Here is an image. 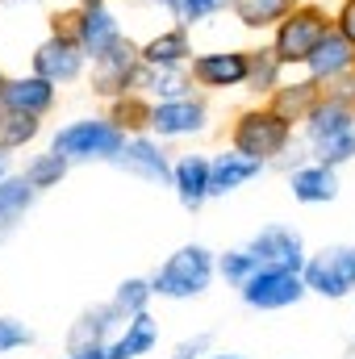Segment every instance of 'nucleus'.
Here are the masks:
<instances>
[{"instance_id":"f257e3e1","label":"nucleus","mask_w":355,"mask_h":359,"mask_svg":"<svg viewBox=\"0 0 355 359\" xmlns=\"http://www.w3.org/2000/svg\"><path fill=\"white\" fill-rule=\"evenodd\" d=\"M213 271H217L213 255H209L201 243H192V247H180L176 255H172L163 268L155 271L151 288H155V297H168V301H188V297H201V292L209 288Z\"/></svg>"},{"instance_id":"f03ea898","label":"nucleus","mask_w":355,"mask_h":359,"mask_svg":"<svg viewBox=\"0 0 355 359\" xmlns=\"http://www.w3.org/2000/svg\"><path fill=\"white\" fill-rule=\"evenodd\" d=\"M55 151L67 155L72 163H92V159H117L126 151V134L113 121H72L55 134Z\"/></svg>"},{"instance_id":"7ed1b4c3","label":"nucleus","mask_w":355,"mask_h":359,"mask_svg":"<svg viewBox=\"0 0 355 359\" xmlns=\"http://www.w3.org/2000/svg\"><path fill=\"white\" fill-rule=\"evenodd\" d=\"M326 34H330V21L322 8H293L276 34V59L280 63H309V55L318 50V42Z\"/></svg>"},{"instance_id":"20e7f679","label":"nucleus","mask_w":355,"mask_h":359,"mask_svg":"<svg viewBox=\"0 0 355 359\" xmlns=\"http://www.w3.org/2000/svg\"><path fill=\"white\" fill-rule=\"evenodd\" d=\"M288 147V117L276 109H255L243 113L234 126V151L255 155V159H272Z\"/></svg>"},{"instance_id":"39448f33","label":"nucleus","mask_w":355,"mask_h":359,"mask_svg":"<svg viewBox=\"0 0 355 359\" xmlns=\"http://www.w3.org/2000/svg\"><path fill=\"white\" fill-rule=\"evenodd\" d=\"M305 288L318 297H347L355 288V247H326L314 259H305Z\"/></svg>"},{"instance_id":"423d86ee","label":"nucleus","mask_w":355,"mask_h":359,"mask_svg":"<svg viewBox=\"0 0 355 359\" xmlns=\"http://www.w3.org/2000/svg\"><path fill=\"white\" fill-rule=\"evenodd\" d=\"M239 292H243V301H247L251 309H288V305H297L309 288H305V276H301V271L260 268Z\"/></svg>"},{"instance_id":"0eeeda50","label":"nucleus","mask_w":355,"mask_h":359,"mask_svg":"<svg viewBox=\"0 0 355 359\" xmlns=\"http://www.w3.org/2000/svg\"><path fill=\"white\" fill-rule=\"evenodd\" d=\"M247 251L255 255L260 268H288V271H305V247H301V234L297 230H284V226H267L260 230Z\"/></svg>"},{"instance_id":"6e6552de","label":"nucleus","mask_w":355,"mask_h":359,"mask_svg":"<svg viewBox=\"0 0 355 359\" xmlns=\"http://www.w3.org/2000/svg\"><path fill=\"white\" fill-rule=\"evenodd\" d=\"M80 67H84V46H80L76 38H51V42H42L38 55H34V72H38L42 80H51V84L76 80Z\"/></svg>"},{"instance_id":"1a4fd4ad","label":"nucleus","mask_w":355,"mask_h":359,"mask_svg":"<svg viewBox=\"0 0 355 359\" xmlns=\"http://www.w3.org/2000/svg\"><path fill=\"white\" fill-rule=\"evenodd\" d=\"M247 72H251V59L239 55V50L201 55V59L192 63V76H196V84H205V88H234V84H247Z\"/></svg>"},{"instance_id":"9d476101","label":"nucleus","mask_w":355,"mask_h":359,"mask_svg":"<svg viewBox=\"0 0 355 359\" xmlns=\"http://www.w3.org/2000/svg\"><path fill=\"white\" fill-rule=\"evenodd\" d=\"M151 126H155V134H163V138H184V134H196V130H205V104L201 100H168V104H159V109H151Z\"/></svg>"},{"instance_id":"9b49d317","label":"nucleus","mask_w":355,"mask_h":359,"mask_svg":"<svg viewBox=\"0 0 355 359\" xmlns=\"http://www.w3.org/2000/svg\"><path fill=\"white\" fill-rule=\"evenodd\" d=\"M260 172H264V159L243 155V151H230V155H217L209 163V188H213V196H226V192L243 188L247 180H255Z\"/></svg>"},{"instance_id":"f8f14e48","label":"nucleus","mask_w":355,"mask_h":359,"mask_svg":"<svg viewBox=\"0 0 355 359\" xmlns=\"http://www.w3.org/2000/svg\"><path fill=\"white\" fill-rule=\"evenodd\" d=\"M92 63H96V92H105V96L126 92V84L138 80V72H134V46H130V42L109 46V50H105L100 59H92Z\"/></svg>"},{"instance_id":"ddd939ff","label":"nucleus","mask_w":355,"mask_h":359,"mask_svg":"<svg viewBox=\"0 0 355 359\" xmlns=\"http://www.w3.org/2000/svg\"><path fill=\"white\" fill-rule=\"evenodd\" d=\"M0 104H4L8 113H29V117H38V113H46V109L55 104V84L42 80V76L13 80V84L0 88Z\"/></svg>"},{"instance_id":"4468645a","label":"nucleus","mask_w":355,"mask_h":359,"mask_svg":"<svg viewBox=\"0 0 355 359\" xmlns=\"http://www.w3.org/2000/svg\"><path fill=\"white\" fill-rule=\"evenodd\" d=\"M113 163H117L121 172H130V176L151 180V184H163V180H172V168H168L163 151H159L155 142H147V138H138V142H126V151H121Z\"/></svg>"},{"instance_id":"2eb2a0df","label":"nucleus","mask_w":355,"mask_h":359,"mask_svg":"<svg viewBox=\"0 0 355 359\" xmlns=\"http://www.w3.org/2000/svg\"><path fill=\"white\" fill-rule=\"evenodd\" d=\"M172 184H176L180 205H184V209H201V205L213 196V188H209V159H201V155H184L176 168H172Z\"/></svg>"},{"instance_id":"dca6fc26","label":"nucleus","mask_w":355,"mask_h":359,"mask_svg":"<svg viewBox=\"0 0 355 359\" xmlns=\"http://www.w3.org/2000/svg\"><path fill=\"white\" fill-rule=\"evenodd\" d=\"M76 42L84 46V55L92 59H100L109 46H117L121 42V34H117V21L100 8V4H88L84 8V17L76 21Z\"/></svg>"},{"instance_id":"f3484780","label":"nucleus","mask_w":355,"mask_h":359,"mask_svg":"<svg viewBox=\"0 0 355 359\" xmlns=\"http://www.w3.org/2000/svg\"><path fill=\"white\" fill-rule=\"evenodd\" d=\"M34 196H38V188H34L25 176L0 180V243H4V238L21 226V217L29 213Z\"/></svg>"},{"instance_id":"a211bd4d","label":"nucleus","mask_w":355,"mask_h":359,"mask_svg":"<svg viewBox=\"0 0 355 359\" xmlns=\"http://www.w3.org/2000/svg\"><path fill=\"white\" fill-rule=\"evenodd\" d=\"M351 63H355V42L343 38V34H335V29H330V34L318 42V50L309 55V72H314L318 80H335V76H343Z\"/></svg>"},{"instance_id":"6ab92c4d","label":"nucleus","mask_w":355,"mask_h":359,"mask_svg":"<svg viewBox=\"0 0 355 359\" xmlns=\"http://www.w3.org/2000/svg\"><path fill=\"white\" fill-rule=\"evenodd\" d=\"M155 343H159L155 318H151V313H134V318L126 322V330L109 343V359H138V355H147Z\"/></svg>"},{"instance_id":"aec40b11","label":"nucleus","mask_w":355,"mask_h":359,"mask_svg":"<svg viewBox=\"0 0 355 359\" xmlns=\"http://www.w3.org/2000/svg\"><path fill=\"white\" fill-rule=\"evenodd\" d=\"M293 196L301 201V205H322V201H335L339 196V176H335V168H326V163H314V168H301V172H293Z\"/></svg>"},{"instance_id":"412c9836","label":"nucleus","mask_w":355,"mask_h":359,"mask_svg":"<svg viewBox=\"0 0 355 359\" xmlns=\"http://www.w3.org/2000/svg\"><path fill=\"white\" fill-rule=\"evenodd\" d=\"M347 130H355V113L343 100H326V104L309 109V138H314V147H322V142H330V138H339Z\"/></svg>"},{"instance_id":"4be33fe9","label":"nucleus","mask_w":355,"mask_h":359,"mask_svg":"<svg viewBox=\"0 0 355 359\" xmlns=\"http://www.w3.org/2000/svg\"><path fill=\"white\" fill-rule=\"evenodd\" d=\"M239 21L251 25V29H264V25H276L293 13V0H230Z\"/></svg>"},{"instance_id":"5701e85b","label":"nucleus","mask_w":355,"mask_h":359,"mask_svg":"<svg viewBox=\"0 0 355 359\" xmlns=\"http://www.w3.org/2000/svg\"><path fill=\"white\" fill-rule=\"evenodd\" d=\"M184 55H188L184 29L159 34V38H151V42L142 46V63H147V67H176V63H184Z\"/></svg>"},{"instance_id":"b1692460","label":"nucleus","mask_w":355,"mask_h":359,"mask_svg":"<svg viewBox=\"0 0 355 359\" xmlns=\"http://www.w3.org/2000/svg\"><path fill=\"white\" fill-rule=\"evenodd\" d=\"M151 297H155L151 280H121V284H117L113 305H117V313H121V318H134V313H147V301H151Z\"/></svg>"},{"instance_id":"393cba45","label":"nucleus","mask_w":355,"mask_h":359,"mask_svg":"<svg viewBox=\"0 0 355 359\" xmlns=\"http://www.w3.org/2000/svg\"><path fill=\"white\" fill-rule=\"evenodd\" d=\"M67 155H59V151H51V155H38L29 168H25V180L34 184V188H51V184H59L63 172H67Z\"/></svg>"},{"instance_id":"a878e982","label":"nucleus","mask_w":355,"mask_h":359,"mask_svg":"<svg viewBox=\"0 0 355 359\" xmlns=\"http://www.w3.org/2000/svg\"><path fill=\"white\" fill-rule=\"evenodd\" d=\"M34 134H38V117H29V113H8V117L0 121V151L25 147Z\"/></svg>"},{"instance_id":"bb28decb","label":"nucleus","mask_w":355,"mask_h":359,"mask_svg":"<svg viewBox=\"0 0 355 359\" xmlns=\"http://www.w3.org/2000/svg\"><path fill=\"white\" fill-rule=\"evenodd\" d=\"M217 271H222L230 284H239V288H243V284H247V280L260 271V264H255V255L243 247V251H230V255H222V259H217Z\"/></svg>"},{"instance_id":"cd10ccee","label":"nucleus","mask_w":355,"mask_h":359,"mask_svg":"<svg viewBox=\"0 0 355 359\" xmlns=\"http://www.w3.org/2000/svg\"><path fill=\"white\" fill-rule=\"evenodd\" d=\"M163 4L172 8V17H176L180 25H192V21H201V17L217 13L226 0H163Z\"/></svg>"},{"instance_id":"c85d7f7f","label":"nucleus","mask_w":355,"mask_h":359,"mask_svg":"<svg viewBox=\"0 0 355 359\" xmlns=\"http://www.w3.org/2000/svg\"><path fill=\"white\" fill-rule=\"evenodd\" d=\"M251 59V55H247ZM276 72H280V59H276V50L272 55H264V59H251V72H247V84L255 92H267L272 84H276Z\"/></svg>"},{"instance_id":"c756f323","label":"nucleus","mask_w":355,"mask_h":359,"mask_svg":"<svg viewBox=\"0 0 355 359\" xmlns=\"http://www.w3.org/2000/svg\"><path fill=\"white\" fill-rule=\"evenodd\" d=\"M351 155H355V130H347V134H339V138L318 147V163H326V168H335V163H343Z\"/></svg>"},{"instance_id":"7c9ffc66","label":"nucleus","mask_w":355,"mask_h":359,"mask_svg":"<svg viewBox=\"0 0 355 359\" xmlns=\"http://www.w3.org/2000/svg\"><path fill=\"white\" fill-rule=\"evenodd\" d=\"M29 343H34V330L29 326H21L17 318H0V355H8L17 347H29Z\"/></svg>"},{"instance_id":"2f4dec72","label":"nucleus","mask_w":355,"mask_h":359,"mask_svg":"<svg viewBox=\"0 0 355 359\" xmlns=\"http://www.w3.org/2000/svg\"><path fill=\"white\" fill-rule=\"evenodd\" d=\"M147 84L159 92V96H172V100H180L184 88H188V80L180 76L176 67H159V72H151V76H147Z\"/></svg>"},{"instance_id":"473e14b6","label":"nucleus","mask_w":355,"mask_h":359,"mask_svg":"<svg viewBox=\"0 0 355 359\" xmlns=\"http://www.w3.org/2000/svg\"><path fill=\"white\" fill-rule=\"evenodd\" d=\"M205 347H209V334H196V339H184L176 347V355L172 359H201L205 355Z\"/></svg>"},{"instance_id":"72a5a7b5","label":"nucleus","mask_w":355,"mask_h":359,"mask_svg":"<svg viewBox=\"0 0 355 359\" xmlns=\"http://www.w3.org/2000/svg\"><path fill=\"white\" fill-rule=\"evenodd\" d=\"M339 34L355 42V0H347V8L339 13Z\"/></svg>"},{"instance_id":"f704fd0d","label":"nucleus","mask_w":355,"mask_h":359,"mask_svg":"<svg viewBox=\"0 0 355 359\" xmlns=\"http://www.w3.org/2000/svg\"><path fill=\"white\" fill-rule=\"evenodd\" d=\"M67 359H109V347H100V343H88V347H76Z\"/></svg>"},{"instance_id":"c9c22d12","label":"nucleus","mask_w":355,"mask_h":359,"mask_svg":"<svg viewBox=\"0 0 355 359\" xmlns=\"http://www.w3.org/2000/svg\"><path fill=\"white\" fill-rule=\"evenodd\" d=\"M0 180H8V155L0 151Z\"/></svg>"},{"instance_id":"e433bc0d","label":"nucleus","mask_w":355,"mask_h":359,"mask_svg":"<svg viewBox=\"0 0 355 359\" xmlns=\"http://www.w3.org/2000/svg\"><path fill=\"white\" fill-rule=\"evenodd\" d=\"M209 359H243V355H209Z\"/></svg>"},{"instance_id":"4c0bfd02","label":"nucleus","mask_w":355,"mask_h":359,"mask_svg":"<svg viewBox=\"0 0 355 359\" xmlns=\"http://www.w3.org/2000/svg\"><path fill=\"white\" fill-rule=\"evenodd\" d=\"M84 4H100V0H84Z\"/></svg>"},{"instance_id":"58836bf2","label":"nucleus","mask_w":355,"mask_h":359,"mask_svg":"<svg viewBox=\"0 0 355 359\" xmlns=\"http://www.w3.org/2000/svg\"><path fill=\"white\" fill-rule=\"evenodd\" d=\"M0 88H4V76H0Z\"/></svg>"}]
</instances>
